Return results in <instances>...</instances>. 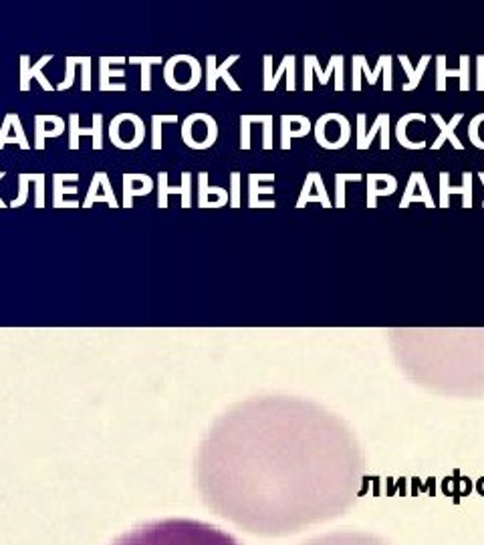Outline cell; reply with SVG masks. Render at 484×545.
<instances>
[{
  "label": "cell",
  "mask_w": 484,
  "mask_h": 545,
  "mask_svg": "<svg viewBox=\"0 0 484 545\" xmlns=\"http://www.w3.org/2000/svg\"><path fill=\"white\" fill-rule=\"evenodd\" d=\"M113 545H242L230 533L194 519H163L139 525Z\"/></svg>",
  "instance_id": "cell-1"
},
{
  "label": "cell",
  "mask_w": 484,
  "mask_h": 545,
  "mask_svg": "<svg viewBox=\"0 0 484 545\" xmlns=\"http://www.w3.org/2000/svg\"><path fill=\"white\" fill-rule=\"evenodd\" d=\"M202 79V67L192 54H174L163 65V81L174 91H192Z\"/></svg>",
  "instance_id": "cell-2"
},
{
  "label": "cell",
  "mask_w": 484,
  "mask_h": 545,
  "mask_svg": "<svg viewBox=\"0 0 484 545\" xmlns=\"http://www.w3.org/2000/svg\"><path fill=\"white\" fill-rule=\"evenodd\" d=\"M218 123L210 113H192L182 122V139L192 150H208L216 144Z\"/></svg>",
  "instance_id": "cell-3"
},
{
  "label": "cell",
  "mask_w": 484,
  "mask_h": 545,
  "mask_svg": "<svg viewBox=\"0 0 484 545\" xmlns=\"http://www.w3.org/2000/svg\"><path fill=\"white\" fill-rule=\"evenodd\" d=\"M315 139L325 150L345 148L351 137V123L343 113H325L315 122Z\"/></svg>",
  "instance_id": "cell-4"
},
{
  "label": "cell",
  "mask_w": 484,
  "mask_h": 545,
  "mask_svg": "<svg viewBox=\"0 0 484 545\" xmlns=\"http://www.w3.org/2000/svg\"><path fill=\"white\" fill-rule=\"evenodd\" d=\"M91 127H81L79 125V113H71L69 115V148L75 151L79 150V137L81 136H91L93 137V148L95 151L103 150V113H93L91 115Z\"/></svg>",
  "instance_id": "cell-5"
},
{
  "label": "cell",
  "mask_w": 484,
  "mask_h": 545,
  "mask_svg": "<svg viewBox=\"0 0 484 545\" xmlns=\"http://www.w3.org/2000/svg\"><path fill=\"white\" fill-rule=\"evenodd\" d=\"M381 134V150H390V113H379L371 130H365V113L357 115V150H367L371 139Z\"/></svg>",
  "instance_id": "cell-6"
},
{
  "label": "cell",
  "mask_w": 484,
  "mask_h": 545,
  "mask_svg": "<svg viewBox=\"0 0 484 545\" xmlns=\"http://www.w3.org/2000/svg\"><path fill=\"white\" fill-rule=\"evenodd\" d=\"M448 77H458L460 79V91L471 89V57L460 54V69L446 67V57L438 54L436 57V89L446 91V79Z\"/></svg>",
  "instance_id": "cell-7"
},
{
  "label": "cell",
  "mask_w": 484,
  "mask_h": 545,
  "mask_svg": "<svg viewBox=\"0 0 484 545\" xmlns=\"http://www.w3.org/2000/svg\"><path fill=\"white\" fill-rule=\"evenodd\" d=\"M301 545H390L388 541L379 539L376 535L363 532H337L329 535H321L309 539Z\"/></svg>",
  "instance_id": "cell-8"
},
{
  "label": "cell",
  "mask_w": 484,
  "mask_h": 545,
  "mask_svg": "<svg viewBox=\"0 0 484 545\" xmlns=\"http://www.w3.org/2000/svg\"><path fill=\"white\" fill-rule=\"evenodd\" d=\"M49 61H53V54H42L39 59V63L30 65V57L28 54H21V91L23 93H27L28 89H30V81L33 79H37L45 91H54L57 89L53 83L42 75V67Z\"/></svg>",
  "instance_id": "cell-9"
},
{
  "label": "cell",
  "mask_w": 484,
  "mask_h": 545,
  "mask_svg": "<svg viewBox=\"0 0 484 545\" xmlns=\"http://www.w3.org/2000/svg\"><path fill=\"white\" fill-rule=\"evenodd\" d=\"M127 63V57H101L99 59V91H125L127 85L121 81L115 83V77H125L123 69H113V65H123Z\"/></svg>",
  "instance_id": "cell-10"
},
{
  "label": "cell",
  "mask_w": 484,
  "mask_h": 545,
  "mask_svg": "<svg viewBox=\"0 0 484 545\" xmlns=\"http://www.w3.org/2000/svg\"><path fill=\"white\" fill-rule=\"evenodd\" d=\"M180 194L182 196V208L192 206V174L182 172V184L170 186L168 184V172L158 174V208H168V196Z\"/></svg>",
  "instance_id": "cell-11"
},
{
  "label": "cell",
  "mask_w": 484,
  "mask_h": 545,
  "mask_svg": "<svg viewBox=\"0 0 484 545\" xmlns=\"http://www.w3.org/2000/svg\"><path fill=\"white\" fill-rule=\"evenodd\" d=\"M412 202H422L426 208H436V202L432 198V192L428 188V182H426V176L422 172H412L410 174V180H408V186L403 190L402 200H400V208H408Z\"/></svg>",
  "instance_id": "cell-12"
},
{
  "label": "cell",
  "mask_w": 484,
  "mask_h": 545,
  "mask_svg": "<svg viewBox=\"0 0 484 545\" xmlns=\"http://www.w3.org/2000/svg\"><path fill=\"white\" fill-rule=\"evenodd\" d=\"M309 202H319V205H323V208H333V202H331L329 194L325 190V182H323V176L319 172L307 174L303 190H301L299 200H296V208H305Z\"/></svg>",
  "instance_id": "cell-13"
},
{
  "label": "cell",
  "mask_w": 484,
  "mask_h": 545,
  "mask_svg": "<svg viewBox=\"0 0 484 545\" xmlns=\"http://www.w3.org/2000/svg\"><path fill=\"white\" fill-rule=\"evenodd\" d=\"M236 61H238V54H230L222 65H216V54H208V57H206V89H208L210 93H214L216 91V83H218V79H224L230 91H241L238 83L234 81L229 73V69L232 67Z\"/></svg>",
  "instance_id": "cell-14"
},
{
  "label": "cell",
  "mask_w": 484,
  "mask_h": 545,
  "mask_svg": "<svg viewBox=\"0 0 484 545\" xmlns=\"http://www.w3.org/2000/svg\"><path fill=\"white\" fill-rule=\"evenodd\" d=\"M99 202H108L109 208H120V202H117L115 192L111 188L108 172H95L89 192H87V198L83 200V208H91Z\"/></svg>",
  "instance_id": "cell-15"
},
{
  "label": "cell",
  "mask_w": 484,
  "mask_h": 545,
  "mask_svg": "<svg viewBox=\"0 0 484 545\" xmlns=\"http://www.w3.org/2000/svg\"><path fill=\"white\" fill-rule=\"evenodd\" d=\"M79 174H53V206L54 208H79V200H67V196H75L79 188Z\"/></svg>",
  "instance_id": "cell-16"
},
{
  "label": "cell",
  "mask_w": 484,
  "mask_h": 545,
  "mask_svg": "<svg viewBox=\"0 0 484 545\" xmlns=\"http://www.w3.org/2000/svg\"><path fill=\"white\" fill-rule=\"evenodd\" d=\"M452 194H462V206L472 208V172L462 174V186H452L450 184V174L440 172V208L450 206V196Z\"/></svg>",
  "instance_id": "cell-17"
},
{
  "label": "cell",
  "mask_w": 484,
  "mask_h": 545,
  "mask_svg": "<svg viewBox=\"0 0 484 545\" xmlns=\"http://www.w3.org/2000/svg\"><path fill=\"white\" fill-rule=\"evenodd\" d=\"M123 194H121V206L132 208L135 196H148L154 190V180L148 174H123Z\"/></svg>",
  "instance_id": "cell-18"
},
{
  "label": "cell",
  "mask_w": 484,
  "mask_h": 545,
  "mask_svg": "<svg viewBox=\"0 0 484 545\" xmlns=\"http://www.w3.org/2000/svg\"><path fill=\"white\" fill-rule=\"evenodd\" d=\"M229 190L220 186H210L208 172L198 174V208H222L229 205Z\"/></svg>",
  "instance_id": "cell-19"
},
{
  "label": "cell",
  "mask_w": 484,
  "mask_h": 545,
  "mask_svg": "<svg viewBox=\"0 0 484 545\" xmlns=\"http://www.w3.org/2000/svg\"><path fill=\"white\" fill-rule=\"evenodd\" d=\"M391 59H393L391 54H381L377 59L376 69L371 71L369 65H367V59L363 54H353V91H362V73L365 75V79H367L369 85H376L379 73L386 69L388 61H391Z\"/></svg>",
  "instance_id": "cell-20"
},
{
  "label": "cell",
  "mask_w": 484,
  "mask_h": 545,
  "mask_svg": "<svg viewBox=\"0 0 484 545\" xmlns=\"http://www.w3.org/2000/svg\"><path fill=\"white\" fill-rule=\"evenodd\" d=\"M367 208H376L379 196H391L398 190V180L391 174H367Z\"/></svg>",
  "instance_id": "cell-21"
},
{
  "label": "cell",
  "mask_w": 484,
  "mask_h": 545,
  "mask_svg": "<svg viewBox=\"0 0 484 545\" xmlns=\"http://www.w3.org/2000/svg\"><path fill=\"white\" fill-rule=\"evenodd\" d=\"M65 134V120L59 115H37L35 117V150H45L47 137Z\"/></svg>",
  "instance_id": "cell-22"
},
{
  "label": "cell",
  "mask_w": 484,
  "mask_h": 545,
  "mask_svg": "<svg viewBox=\"0 0 484 545\" xmlns=\"http://www.w3.org/2000/svg\"><path fill=\"white\" fill-rule=\"evenodd\" d=\"M313 123L305 115H282L281 117V148L291 150L293 137H305L311 132Z\"/></svg>",
  "instance_id": "cell-23"
},
{
  "label": "cell",
  "mask_w": 484,
  "mask_h": 545,
  "mask_svg": "<svg viewBox=\"0 0 484 545\" xmlns=\"http://www.w3.org/2000/svg\"><path fill=\"white\" fill-rule=\"evenodd\" d=\"M462 117H464V113H454V117H452V122H446L444 120L442 115L440 113H432V120H434V123L438 125V130H440V136L436 137V142H432L430 144V148L432 150H440L444 146V142H450L452 146H454V150H462L464 146H462V142L458 139L456 136V125L460 122H462Z\"/></svg>",
  "instance_id": "cell-24"
},
{
  "label": "cell",
  "mask_w": 484,
  "mask_h": 545,
  "mask_svg": "<svg viewBox=\"0 0 484 545\" xmlns=\"http://www.w3.org/2000/svg\"><path fill=\"white\" fill-rule=\"evenodd\" d=\"M263 182H275V174H250L248 176V206L250 208H275L277 205H265L260 196H272V184L263 186Z\"/></svg>",
  "instance_id": "cell-25"
},
{
  "label": "cell",
  "mask_w": 484,
  "mask_h": 545,
  "mask_svg": "<svg viewBox=\"0 0 484 545\" xmlns=\"http://www.w3.org/2000/svg\"><path fill=\"white\" fill-rule=\"evenodd\" d=\"M295 54H284L281 61V67L277 69L272 75H270L269 79H265V85H263V89L269 93V91H275L277 89V85L281 81L282 75H287V91H295L296 89V81H295Z\"/></svg>",
  "instance_id": "cell-26"
},
{
  "label": "cell",
  "mask_w": 484,
  "mask_h": 545,
  "mask_svg": "<svg viewBox=\"0 0 484 545\" xmlns=\"http://www.w3.org/2000/svg\"><path fill=\"white\" fill-rule=\"evenodd\" d=\"M398 61L402 63L403 71H405V75H408V81L403 83L402 89L403 91H414L417 85H420V81H422V75H424L428 63L432 61V57L430 54H424V57L420 59V65H417V67H412V63H410V59H408L405 54H400Z\"/></svg>",
  "instance_id": "cell-27"
},
{
  "label": "cell",
  "mask_w": 484,
  "mask_h": 545,
  "mask_svg": "<svg viewBox=\"0 0 484 545\" xmlns=\"http://www.w3.org/2000/svg\"><path fill=\"white\" fill-rule=\"evenodd\" d=\"M412 122H420L424 123L426 122V115L424 113H405L403 117H400V122L396 125V137H398V142H400V146L402 148H408V150H422V148H426V142H410L408 136H405V130H408V125Z\"/></svg>",
  "instance_id": "cell-28"
},
{
  "label": "cell",
  "mask_w": 484,
  "mask_h": 545,
  "mask_svg": "<svg viewBox=\"0 0 484 545\" xmlns=\"http://www.w3.org/2000/svg\"><path fill=\"white\" fill-rule=\"evenodd\" d=\"M127 63L142 67V83H139V89H142L144 93H149V91H151V67H154V65H161L163 59H161V57H129Z\"/></svg>",
  "instance_id": "cell-29"
},
{
  "label": "cell",
  "mask_w": 484,
  "mask_h": 545,
  "mask_svg": "<svg viewBox=\"0 0 484 545\" xmlns=\"http://www.w3.org/2000/svg\"><path fill=\"white\" fill-rule=\"evenodd\" d=\"M178 115H151V150H161V125L163 123H175Z\"/></svg>",
  "instance_id": "cell-30"
},
{
  "label": "cell",
  "mask_w": 484,
  "mask_h": 545,
  "mask_svg": "<svg viewBox=\"0 0 484 545\" xmlns=\"http://www.w3.org/2000/svg\"><path fill=\"white\" fill-rule=\"evenodd\" d=\"M363 174H335V205L337 208H345V184L359 182Z\"/></svg>",
  "instance_id": "cell-31"
},
{
  "label": "cell",
  "mask_w": 484,
  "mask_h": 545,
  "mask_svg": "<svg viewBox=\"0 0 484 545\" xmlns=\"http://www.w3.org/2000/svg\"><path fill=\"white\" fill-rule=\"evenodd\" d=\"M77 65H81V57H65V79L57 85V91H65V89H71V87H73Z\"/></svg>",
  "instance_id": "cell-32"
},
{
  "label": "cell",
  "mask_w": 484,
  "mask_h": 545,
  "mask_svg": "<svg viewBox=\"0 0 484 545\" xmlns=\"http://www.w3.org/2000/svg\"><path fill=\"white\" fill-rule=\"evenodd\" d=\"M33 180V174H18V196L11 202V208H21L28 198V184Z\"/></svg>",
  "instance_id": "cell-33"
},
{
  "label": "cell",
  "mask_w": 484,
  "mask_h": 545,
  "mask_svg": "<svg viewBox=\"0 0 484 545\" xmlns=\"http://www.w3.org/2000/svg\"><path fill=\"white\" fill-rule=\"evenodd\" d=\"M241 172H232L230 174V200L229 205L232 208H241Z\"/></svg>",
  "instance_id": "cell-34"
},
{
  "label": "cell",
  "mask_w": 484,
  "mask_h": 545,
  "mask_svg": "<svg viewBox=\"0 0 484 545\" xmlns=\"http://www.w3.org/2000/svg\"><path fill=\"white\" fill-rule=\"evenodd\" d=\"M91 65H93V61H91V57H81V73H83V77H81V91H91Z\"/></svg>",
  "instance_id": "cell-35"
},
{
  "label": "cell",
  "mask_w": 484,
  "mask_h": 545,
  "mask_svg": "<svg viewBox=\"0 0 484 545\" xmlns=\"http://www.w3.org/2000/svg\"><path fill=\"white\" fill-rule=\"evenodd\" d=\"M11 130H13V113H6L4 115V122L0 125V150L6 146V144H18L16 137H11Z\"/></svg>",
  "instance_id": "cell-36"
},
{
  "label": "cell",
  "mask_w": 484,
  "mask_h": 545,
  "mask_svg": "<svg viewBox=\"0 0 484 545\" xmlns=\"http://www.w3.org/2000/svg\"><path fill=\"white\" fill-rule=\"evenodd\" d=\"M250 125L248 115H241V150H250Z\"/></svg>",
  "instance_id": "cell-37"
},
{
  "label": "cell",
  "mask_w": 484,
  "mask_h": 545,
  "mask_svg": "<svg viewBox=\"0 0 484 545\" xmlns=\"http://www.w3.org/2000/svg\"><path fill=\"white\" fill-rule=\"evenodd\" d=\"M13 130L16 137H18V148L21 150H30V144L27 142V136H25V130H23V123H21V117L14 113L13 115Z\"/></svg>",
  "instance_id": "cell-38"
},
{
  "label": "cell",
  "mask_w": 484,
  "mask_h": 545,
  "mask_svg": "<svg viewBox=\"0 0 484 545\" xmlns=\"http://www.w3.org/2000/svg\"><path fill=\"white\" fill-rule=\"evenodd\" d=\"M45 182H47V176L45 174H37V180H35V206L37 208H45Z\"/></svg>",
  "instance_id": "cell-39"
},
{
  "label": "cell",
  "mask_w": 484,
  "mask_h": 545,
  "mask_svg": "<svg viewBox=\"0 0 484 545\" xmlns=\"http://www.w3.org/2000/svg\"><path fill=\"white\" fill-rule=\"evenodd\" d=\"M476 91H484V54L476 57Z\"/></svg>",
  "instance_id": "cell-40"
},
{
  "label": "cell",
  "mask_w": 484,
  "mask_h": 545,
  "mask_svg": "<svg viewBox=\"0 0 484 545\" xmlns=\"http://www.w3.org/2000/svg\"><path fill=\"white\" fill-rule=\"evenodd\" d=\"M4 176H6V172H0V180H4ZM0 208H8V206H6V202L2 200V196H0Z\"/></svg>",
  "instance_id": "cell-41"
},
{
  "label": "cell",
  "mask_w": 484,
  "mask_h": 545,
  "mask_svg": "<svg viewBox=\"0 0 484 545\" xmlns=\"http://www.w3.org/2000/svg\"><path fill=\"white\" fill-rule=\"evenodd\" d=\"M478 180L483 182V186H484V172H478ZM483 206H484V202H483Z\"/></svg>",
  "instance_id": "cell-42"
}]
</instances>
